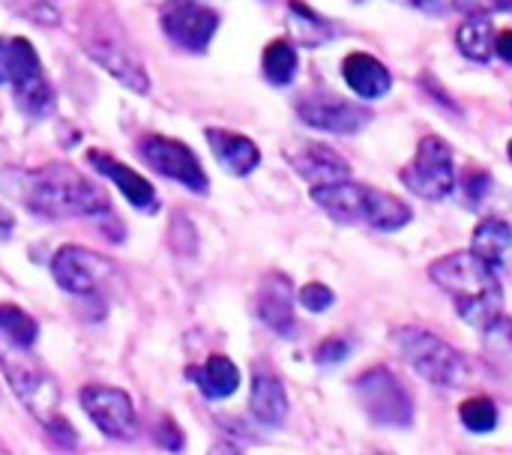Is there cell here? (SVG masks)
<instances>
[{"instance_id": "6da1fadb", "label": "cell", "mask_w": 512, "mask_h": 455, "mask_svg": "<svg viewBox=\"0 0 512 455\" xmlns=\"http://www.w3.org/2000/svg\"><path fill=\"white\" fill-rule=\"evenodd\" d=\"M0 189L42 219H84L111 213L105 189L66 162L9 168L0 174Z\"/></svg>"}, {"instance_id": "7a4b0ae2", "label": "cell", "mask_w": 512, "mask_h": 455, "mask_svg": "<svg viewBox=\"0 0 512 455\" xmlns=\"http://www.w3.org/2000/svg\"><path fill=\"white\" fill-rule=\"evenodd\" d=\"M429 279L453 300L465 324L486 333L504 318V288L495 270L471 252H453L432 261Z\"/></svg>"}, {"instance_id": "3957f363", "label": "cell", "mask_w": 512, "mask_h": 455, "mask_svg": "<svg viewBox=\"0 0 512 455\" xmlns=\"http://www.w3.org/2000/svg\"><path fill=\"white\" fill-rule=\"evenodd\" d=\"M0 369L15 399L54 435L60 447L72 450L78 435L72 423H66V417L60 414V387L54 375L27 348H15L9 342L0 345Z\"/></svg>"}, {"instance_id": "277c9868", "label": "cell", "mask_w": 512, "mask_h": 455, "mask_svg": "<svg viewBox=\"0 0 512 455\" xmlns=\"http://www.w3.org/2000/svg\"><path fill=\"white\" fill-rule=\"evenodd\" d=\"M312 201L342 225H366L375 231H399L411 222V207L381 189L366 183L342 180L333 186L312 189Z\"/></svg>"}, {"instance_id": "5b68a950", "label": "cell", "mask_w": 512, "mask_h": 455, "mask_svg": "<svg viewBox=\"0 0 512 455\" xmlns=\"http://www.w3.org/2000/svg\"><path fill=\"white\" fill-rule=\"evenodd\" d=\"M393 345L399 357L429 384L435 387H468L477 381V366L468 354L444 342L441 336L420 327H399L393 333Z\"/></svg>"}, {"instance_id": "8992f818", "label": "cell", "mask_w": 512, "mask_h": 455, "mask_svg": "<svg viewBox=\"0 0 512 455\" xmlns=\"http://www.w3.org/2000/svg\"><path fill=\"white\" fill-rule=\"evenodd\" d=\"M0 84L12 87L21 114L48 117L54 111V90L42 72L39 54L21 36H0Z\"/></svg>"}, {"instance_id": "52a82bcc", "label": "cell", "mask_w": 512, "mask_h": 455, "mask_svg": "<svg viewBox=\"0 0 512 455\" xmlns=\"http://www.w3.org/2000/svg\"><path fill=\"white\" fill-rule=\"evenodd\" d=\"M354 393L360 399V408L375 426L408 429L414 423V399L408 387L387 366H375L363 372L354 384Z\"/></svg>"}, {"instance_id": "ba28073f", "label": "cell", "mask_w": 512, "mask_h": 455, "mask_svg": "<svg viewBox=\"0 0 512 455\" xmlns=\"http://www.w3.org/2000/svg\"><path fill=\"white\" fill-rule=\"evenodd\" d=\"M402 183L408 192L426 201H441L456 186V162L453 147L441 135H426L417 144L414 159L402 168Z\"/></svg>"}, {"instance_id": "9c48e42d", "label": "cell", "mask_w": 512, "mask_h": 455, "mask_svg": "<svg viewBox=\"0 0 512 455\" xmlns=\"http://www.w3.org/2000/svg\"><path fill=\"white\" fill-rule=\"evenodd\" d=\"M135 150L156 174H162L192 192H201V195L210 189L207 171L201 168L195 150L186 147L183 141L165 138V135H144V138H138Z\"/></svg>"}, {"instance_id": "30bf717a", "label": "cell", "mask_w": 512, "mask_h": 455, "mask_svg": "<svg viewBox=\"0 0 512 455\" xmlns=\"http://www.w3.org/2000/svg\"><path fill=\"white\" fill-rule=\"evenodd\" d=\"M51 276L63 291L90 297V294H99L105 282L117 276V267L111 258L87 246H60L51 258Z\"/></svg>"}, {"instance_id": "8fae6325", "label": "cell", "mask_w": 512, "mask_h": 455, "mask_svg": "<svg viewBox=\"0 0 512 455\" xmlns=\"http://www.w3.org/2000/svg\"><path fill=\"white\" fill-rule=\"evenodd\" d=\"M159 24L174 45L201 54L219 30V12L198 0H165L159 9Z\"/></svg>"}, {"instance_id": "7c38bea8", "label": "cell", "mask_w": 512, "mask_h": 455, "mask_svg": "<svg viewBox=\"0 0 512 455\" xmlns=\"http://www.w3.org/2000/svg\"><path fill=\"white\" fill-rule=\"evenodd\" d=\"M81 48L87 51L90 60H96L111 78H117L132 93L150 90V75L144 69V60L126 39H120L108 30H93V33L81 36Z\"/></svg>"}, {"instance_id": "4fadbf2b", "label": "cell", "mask_w": 512, "mask_h": 455, "mask_svg": "<svg viewBox=\"0 0 512 455\" xmlns=\"http://www.w3.org/2000/svg\"><path fill=\"white\" fill-rule=\"evenodd\" d=\"M297 117L321 132L336 135H357L372 123V111L363 105H354L330 90H309L297 99Z\"/></svg>"}, {"instance_id": "5bb4252c", "label": "cell", "mask_w": 512, "mask_h": 455, "mask_svg": "<svg viewBox=\"0 0 512 455\" xmlns=\"http://www.w3.org/2000/svg\"><path fill=\"white\" fill-rule=\"evenodd\" d=\"M78 399H81L84 414L96 423L102 435L114 441H132L138 435L135 405L123 390L105 387V384H87Z\"/></svg>"}, {"instance_id": "9a60e30c", "label": "cell", "mask_w": 512, "mask_h": 455, "mask_svg": "<svg viewBox=\"0 0 512 455\" xmlns=\"http://www.w3.org/2000/svg\"><path fill=\"white\" fill-rule=\"evenodd\" d=\"M285 159L303 180L312 183V189L351 180L348 159H342L330 144H321V141H291L285 147Z\"/></svg>"}, {"instance_id": "2e32d148", "label": "cell", "mask_w": 512, "mask_h": 455, "mask_svg": "<svg viewBox=\"0 0 512 455\" xmlns=\"http://www.w3.org/2000/svg\"><path fill=\"white\" fill-rule=\"evenodd\" d=\"M87 162L102 174V177H108L117 189H120V195L135 207V210H156V192H153V186L135 171V168H129L126 162H120V159H114L111 153H105V150H90L87 153Z\"/></svg>"}, {"instance_id": "e0dca14e", "label": "cell", "mask_w": 512, "mask_h": 455, "mask_svg": "<svg viewBox=\"0 0 512 455\" xmlns=\"http://www.w3.org/2000/svg\"><path fill=\"white\" fill-rule=\"evenodd\" d=\"M258 315L261 321L279 333V336H294L297 318H294V285L288 276L282 273H270L261 282V294H258Z\"/></svg>"}, {"instance_id": "ac0fdd59", "label": "cell", "mask_w": 512, "mask_h": 455, "mask_svg": "<svg viewBox=\"0 0 512 455\" xmlns=\"http://www.w3.org/2000/svg\"><path fill=\"white\" fill-rule=\"evenodd\" d=\"M342 78L360 99H381L393 87L390 69L369 51H351L342 60Z\"/></svg>"}, {"instance_id": "d6986e66", "label": "cell", "mask_w": 512, "mask_h": 455, "mask_svg": "<svg viewBox=\"0 0 512 455\" xmlns=\"http://www.w3.org/2000/svg\"><path fill=\"white\" fill-rule=\"evenodd\" d=\"M204 135H207L210 150L222 162V168H228L231 174L246 177L261 165V150L252 138L240 132H228V129H207Z\"/></svg>"}, {"instance_id": "ffe728a7", "label": "cell", "mask_w": 512, "mask_h": 455, "mask_svg": "<svg viewBox=\"0 0 512 455\" xmlns=\"http://www.w3.org/2000/svg\"><path fill=\"white\" fill-rule=\"evenodd\" d=\"M252 417L264 426H282L288 417V393L282 381L270 372H258L252 378V396H249Z\"/></svg>"}, {"instance_id": "44dd1931", "label": "cell", "mask_w": 512, "mask_h": 455, "mask_svg": "<svg viewBox=\"0 0 512 455\" xmlns=\"http://www.w3.org/2000/svg\"><path fill=\"white\" fill-rule=\"evenodd\" d=\"M471 255L480 258L486 267L498 270L507 264V258L512 255V228L510 222L489 216L477 225L474 240H471Z\"/></svg>"}, {"instance_id": "7402d4cb", "label": "cell", "mask_w": 512, "mask_h": 455, "mask_svg": "<svg viewBox=\"0 0 512 455\" xmlns=\"http://www.w3.org/2000/svg\"><path fill=\"white\" fill-rule=\"evenodd\" d=\"M189 381H195L207 399H228L240 387V369L228 357L213 354L204 366L189 369Z\"/></svg>"}, {"instance_id": "603a6c76", "label": "cell", "mask_w": 512, "mask_h": 455, "mask_svg": "<svg viewBox=\"0 0 512 455\" xmlns=\"http://www.w3.org/2000/svg\"><path fill=\"white\" fill-rule=\"evenodd\" d=\"M495 24L492 18H483V15H471L459 24L456 30V45L459 51L474 60V63H489L492 54H495Z\"/></svg>"}, {"instance_id": "cb8c5ba5", "label": "cell", "mask_w": 512, "mask_h": 455, "mask_svg": "<svg viewBox=\"0 0 512 455\" xmlns=\"http://www.w3.org/2000/svg\"><path fill=\"white\" fill-rule=\"evenodd\" d=\"M261 66H264V75H267L270 84L288 87L294 81V75H297V48L288 39H273L264 48Z\"/></svg>"}, {"instance_id": "d4e9b609", "label": "cell", "mask_w": 512, "mask_h": 455, "mask_svg": "<svg viewBox=\"0 0 512 455\" xmlns=\"http://www.w3.org/2000/svg\"><path fill=\"white\" fill-rule=\"evenodd\" d=\"M0 336H6V342L15 345V348L30 351L36 345V339H39V324L21 306L0 303Z\"/></svg>"}, {"instance_id": "484cf974", "label": "cell", "mask_w": 512, "mask_h": 455, "mask_svg": "<svg viewBox=\"0 0 512 455\" xmlns=\"http://www.w3.org/2000/svg\"><path fill=\"white\" fill-rule=\"evenodd\" d=\"M291 18H294V30H297V39L303 45H321V42H330L333 33H336V24L324 15H318L315 9H309L303 0H291Z\"/></svg>"}, {"instance_id": "4316f807", "label": "cell", "mask_w": 512, "mask_h": 455, "mask_svg": "<svg viewBox=\"0 0 512 455\" xmlns=\"http://www.w3.org/2000/svg\"><path fill=\"white\" fill-rule=\"evenodd\" d=\"M459 417H462V426L468 432H477V435H486V432H495L498 429V405L489 399V396H471L459 405Z\"/></svg>"}, {"instance_id": "83f0119b", "label": "cell", "mask_w": 512, "mask_h": 455, "mask_svg": "<svg viewBox=\"0 0 512 455\" xmlns=\"http://www.w3.org/2000/svg\"><path fill=\"white\" fill-rule=\"evenodd\" d=\"M297 300H300V306H303L306 312H327V309L336 303V294H333L324 282H309V285L300 288Z\"/></svg>"}, {"instance_id": "f1b7e54d", "label": "cell", "mask_w": 512, "mask_h": 455, "mask_svg": "<svg viewBox=\"0 0 512 455\" xmlns=\"http://www.w3.org/2000/svg\"><path fill=\"white\" fill-rule=\"evenodd\" d=\"M489 186H492V177H489V171H483V168H468L465 177H462L465 201H468L471 207H477V204L486 198Z\"/></svg>"}, {"instance_id": "f546056e", "label": "cell", "mask_w": 512, "mask_h": 455, "mask_svg": "<svg viewBox=\"0 0 512 455\" xmlns=\"http://www.w3.org/2000/svg\"><path fill=\"white\" fill-rule=\"evenodd\" d=\"M453 9H459L462 15H483L492 18L498 12H512V0H453Z\"/></svg>"}, {"instance_id": "4dcf8cb0", "label": "cell", "mask_w": 512, "mask_h": 455, "mask_svg": "<svg viewBox=\"0 0 512 455\" xmlns=\"http://www.w3.org/2000/svg\"><path fill=\"white\" fill-rule=\"evenodd\" d=\"M348 354H351V345H348L345 339H339V336H330V339H324V342L318 345L315 360H318L321 366H333V363H342Z\"/></svg>"}, {"instance_id": "1f68e13d", "label": "cell", "mask_w": 512, "mask_h": 455, "mask_svg": "<svg viewBox=\"0 0 512 455\" xmlns=\"http://www.w3.org/2000/svg\"><path fill=\"white\" fill-rule=\"evenodd\" d=\"M156 444H159L162 450L180 453L183 444H186V435H183V429H180L171 417H165V420L159 423V429H156Z\"/></svg>"}, {"instance_id": "d6a6232c", "label": "cell", "mask_w": 512, "mask_h": 455, "mask_svg": "<svg viewBox=\"0 0 512 455\" xmlns=\"http://www.w3.org/2000/svg\"><path fill=\"white\" fill-rule=\"evenodd\" d=\"M495 54H498L501 60L512 63V27L510 30H501V33L495 36Z\"/></svg>"}, {"instance_id": "836d02e7", "label": "cell", "mask_w": 512, "mask_h": 455, "mask_svg": "<svg viewBox=\"0 0 512 455\" xmlns=\"http://www.w3.org/2000/svg\"><path fill=\"white\" fill-rule=\"evenodd\" d=\"M12 231H15V216H12L6 207H0V243H3V240H9V237H12Z\"/></svg>"}, {"instance_id": "e575fe53", "label": "cell", "mask_w": 512, "mask_h": 455, "mask_svg": "<svg viewBox=\"0 0 512 455\" xmlns=\"http://www.w3.org/2000/svg\"><path fill=\"white\" fill-rule=\"evenodd\" d=\"M210 455H243L231 441H219V444H213L210 447Z\"/></svg>"}, {"instance_id": "d590c367", "label": "cell", "mask_w": 512, "mask_h": 455, "mask_svg": "<svg viewBox=\"0 0 512 455\" xmlns=\"http://www.w3.org/2000/svg\"><path fill=\"white\" fill-rule=\"evenodd\" d=\"M405 3H411V6H432L435 0H405Z\"/></svg>"}, {"instance_id": "8d00e7d4", "label": "cell", "mask_w": 512, "mask_h": 455, "mask_svg": "<svg viewBox=\"0 0 512 455\" xmlns=\"http://www.w3.org/2000/svg\"><path fill=\"white\" fill-rule=\"evenodd\" d=\"M0 455H12L9 450H6V447H3V441H0Z\"/></svg>"}, {"instance_id": "74e56055", "label": "cell", "mask_w": 512, "mask_h": 455, "mask_svg": "<svg viewBox=\"0 0 512 455\" xmlns=\"http://www.w3.org/2000/svg\"><path fill=\"white\" fill-rule=\"evenodd\" d=\"M507 153H510V159H512V141H510V144H507Z\"/></svg>"}, {"instance_id": "f35d334b", "label": "cell", "mask_w": 512, "mask_h": 455, "mask_svg": "<svg viewBox=\"0 0 512 455\" xmlns=\"http://www.w3.org/2000/svg\"><path fill=\"white\" fill-rule=\"evenodd\" d=\"M372 455H387V453H372Z\"/></svg>"}]
</instances>
